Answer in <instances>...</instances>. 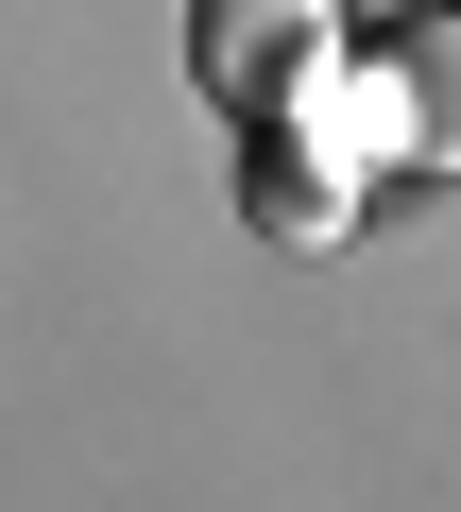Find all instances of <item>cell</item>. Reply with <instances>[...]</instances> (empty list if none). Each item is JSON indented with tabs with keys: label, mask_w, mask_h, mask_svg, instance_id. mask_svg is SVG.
Returning <instances> with one entry per match:
<instances>
[{
	"label": "cell",
	"mask_w": 461,
	"mask_h": 512,
	"mask_svg": "<svg viewBox=\"0 0 461 512\" xmlns=\"http://www.w3.org/2000/svg\"><path fill=\"white\" fill-rule=\"evenodd\" d=\"M359 69V35H342V0H188V86L240 120V137H274V120H308L325 86Z\"/></svg>",
	"instance_id": "6da1fadb"
},
{
	"label": "cell",
	"mask_w": 461,
	"mask_h": 512,
	"mask_svg": "<svg viewBox=\"0 0 461 512\" xmlns=\"http://www.w3.org/2000/svg\"><path fill=\"white\" fill-rule=\"evenodd\" d=\"M240 222H257V239H291V256H325V239L359 222V171H342L325 137H291V120H274V137H240Z\"/></svg>",
	"instance_id": "7a4b0ae2"
},
{
	"label": "cell",
	"mask_w": 461,
	"mask_h": 512,
	"mask_svg": "<svg viewBox=\"0 0 461 512\" xmlns=\"http://www.w3.org/2000/svg\"><path fill=\"white\" fill-rule=\"evenodd\" d=\"M376 69L410 86V171H461V0L376 18Z\"/></svg>",
	"instance_id": "3957f363"
}]
</instances>
